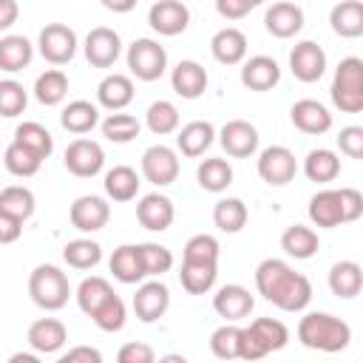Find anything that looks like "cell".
Instances as JSON below:
<instances>
[{
	"label": "cell",
	"mask_w": 363,
	"mask_h": 363,
	"mask_svg": "<svg viewBox=\"0 0 363 363\" xmlns=\"http://www.w3.org/2000/svg\"><path fill=\"white\" fill-rule=\"evenodd\" d=\"M255 289L284 312H303L312 301V284L281 258H264L255 267Z\"/></svg>",
	"instance_id": "obj_1"
},
{
	"label": "cell",
	"mask_w": 363,
	"mask_h": 363,
	"mask_svg": "<svg viewBox=\"0 0 363 363\" xmlns=\"http://www.w3.org/2000/svg\"><path fill=\"white\" fill-rule=\"evenodd\" d=\"M306 213H309V221L315 227L332 230V227L357 221L363 216V196L354 187H340V190L337 187H326V190H318L309 199Z\"/></svg>",
	"instance_id": "obj_2"
},
{
	"label": "cell",
	"mask_w": 363,
	"mask_h": 363,
	"mask_svg": "<svg viewBox=\"0 0 363 363\" xmlns=\"http://www.w3.org/2000/svg\"><path fill=\"white\" fill-rule=\"evenodd\" d=\"M298 340L315 352H343L352 340V326L329 312H306L298 320Z\"/></svg>",
	"instance_id": "obj_3"
},
{
	"label": "cell",
	"mask_w": 363,
	"mask_h": 363,
	"mask_svg": "<svg viewBox=\"0 0 363 363\" xmlns=\"http://www.w3.org/2000/svg\"><path fill=\"white\" fill-rule=\"evenodd\" d=\"M289 343V329L278 318H255L250 326H241L238 360H261L269 352H278Z\"/></svg>",
	"instance_id": "obj_4"
},
{
	"label": "cell",
	"mask_w": 363,
	"mask_h": 363,
	"mask_svg": "<svg viewBox=\"0 0 363 363\" xmlns=\"http://www.w3.org/2000/svg\"><path fill=\"white\" fill-rule=\"evenodd\" d=\"M28 295L31 301L45 309V312H57L68 303L71 298V284H68V275L54 267V264H37L28 275Z\"/></svg>",
	"instance_id": "obj_5"
},
{
	"label": "cell",
	"mask_w": 363,
	"mask_h": 363,
	"mask_svg": "<svg viewBox=\"0 0 363 363\" xmlns=\"http://www.w3.org/2000/svg\"><path fill=\"white\" fill-rule=\"evenodd\" d=\"M332 102L343 113H360L363 111V60L360 57H343L332 77Z\"/></svg>",
	"instance_id": "obj_6"
},
{
	"label": "cell",
	"mask_w": 363,
	"mask_h": 363,
	"mask_svg": "<svg viewBox=\"0 0 363 363\" xmlns=\"http://www.w3.org/2000/svg\"><path fill=\"white\" fill-rule=\"evenodd\" d=\"M128 68L142 82H156L167 71V51L150 37H139L128 45Z\"/></svg>",
	"instance_id": "obj_7"
},
{
	"label": "cell",
	"mask_w": 363,
	"mask_h": 363,
	"mask_svg": "<svg viewBox=\"0 0 363 363\" xmlns=\"http://www.w3.org/2000/svg\"><path fill=\"white\" fill-rule=\"evenodd\" d=\"M37 48H40L45 62L68 65L77 54V31L65 23H48L37 37Z\"/></svg>",
	"instance_id": "obj_8"
},
{
	"label": "cell",
	"mask_w": 363,
	"mask_h": 363,
	"mask_svg": "<svg viewBox=\"0 0 363 363\" xmlns=\"http://www.w3.org/2000/svg\"><path fill=\"white\" fill-rule=\"evenodd\" d=\"M258 176L269 184V187H284L295 179L298 173V162H295V153L284 145H269L258 153Z\"/></svg>",
	"instance_id": "obj_9"
},
{
	"label": "cell",
	"mask_w": 363,
	"mask_h": 363,
	"mask_svg": "<svg viewBox=\"0 0 363 363\" xmlns=\"http://www.w3.org/2000/svg\"><path fill=\"white\" fill-rule=\"evenodd\" d=\"M62 162H65L68 173H74L79 179H91V176H96L105 167V150L94 139H74L65 147Z\"/></svg>",
	"instance_id": "obj_10"
},
{
	"label": "cell",
	"mask_w": 363,
	"mask_h": 363,
	"mask_svg": "<svg viewBox=\"0 0 363 363\" xmlns=\"http://www.w3.org/2000/svg\"><path fill=\"white\" fill-rule=\"evenodd\" d=\"M142 176L156 184V187H167L179 179V156L173 147L167 145H150L142 153Z\"/></svg>",
	"instance_id": "obj_11"
},
{
	"label": "cell",
	"mask_w": 363,
	"mask_h": 363,
	"mask_svg": "<svg viewBox=\"0 0 363 363\" xmlns=\"http://www.w3.org/2000/svg\"><path fill=\"white\" fill-rule=\"evenodd\" d=\"M289 71L301 82H318L326 74V51L312 40L295 43L289 51Z\"/></svg>",
	"instance_id": "obj_12"
},
{
	"label": "cell",
	"mask_w": 363,
	"mask_h": 363,
	"mask_svg": "<svg viewBox=\"0 0 363 363\" xmlns=\"http://www.w3.org/2000/svg\"><path fill=\"white\" fill-rule=\"evenodd\" d=\"M218 145L233 159H247L258 150V130L247 119H230L218 130Z\"/></svg>",
	"instance_id": "obj_13"
},
{
	"label": "cell",
	"mask_w": 363,
	"mask_h": 363,
	"mask_svg": "<svg viewBox=\"0 0 363 363\" xmlns=\"http://www.w3.org/2000/svg\"><path fill=\"white\" fill-rule=\"evenodd\" d=\"M68 218H71V227L79 230V233H96L108 224L111 218V204L102 199V196H79L74 199L71 210H68Z\"/></svg>",
	"instance_id": "obj_14"
},
{
	"label": "cell",
	"mask_w": 363,
	"mask_h": 363,
	"mask_svg": "<svg viewBox=\"0 0 363 363\" xmlns=\"http://www.w3.org/2000/svg\"><path fill=\"white\" fill-rule=\"evenodd\" d=\"M170 306V289L162 281H139L133 295V312L142 323H156Z\"/></svg>",
	"instance_id": "obj_15"
},
{
	"label": "cell",
	"mask_w": 363,
	"mask_h": 363,
	"mask_svg": "<svg viewBox=\"0 0 363 363\" xmlns=\"http://www.w3.org/2000/svg\"><path fill=\"white\" fill-rule=\"evenodd\" d=\"M147 23L162 37H176L190 26V9L182 0H156L147 11Z\"/></svg>",
	"instance_id": "obj_16"
},
{
	"label": "cell",
	"mask_w": 363,
	"mask_h": 363,
	"mask_svg": "<svg viewBox=\"0 0 363 363\" xmlns=\"http://www.w3.org/2000/svg\"><path fill=\"white\" fill-rule=\"evenodd\" d=\"M82 48H85V60L94 68H111L119 60V54H122V40H119V34L113 28L96 26V28L88 31Z\"/></svg>",
	"instance_id": "obj_17"
},
{
	"label": "cell",
	"mask_w": 363,
	"mask_h": 363,
	"mask_svg": "<svg viewBox=\"0 0 363 363\" xmlns=\"http://www.w3.org/2000/svg\"><path fill=\"white\" fill-rule=\"evenodd\" d=\"M213 309L218 312V318H224L230 323H238V320L250 318V312L255 309V298L241 284H224L213 295Z\"/></svg>",
	"instance_id": "obj_18"
},
{
	"label": "cell",
	"mask_w": 363,
	"mask_h": 363,
	"mask_svg": "<svg viewBox=\"0 0 363 363\" xmlns=\"http://www.w3.org/2000/svg\"><path fill=\"white\" fill-rule=\"evenodd\" d=\"M264 26L272 37L278 40H289L295 37L301 28H303V9L298 3H289V0H278L267 9L264 14Z\"/></svg>",
	"instance_id": "obj_19"
},
{
	"label": "cell",
	"mask_w": 363,
	"mask_h": 363,
	"mask_svg": "<svg viewBox=\"0 0 363 363\" xmlns=\"http://www.w3.org/2000/svg\"><path fill=\"white\" fill-rule=\"evenodd\" d=\"M278 82H281V65L272 57L255 54V57L244 60V65H241V85L244 88L264 94V91H272Z\"/></svg>",
	"instance_id": "obj_20"
},
{
	"label": "cell",
	"mask_w": 363,
	"mask_h": 363,
	"mask_svg": "<svg viewBox=\"0 0 363 363\" xmlns=\"http://www.w3.org/2000/svg\"><path fill=\"white\" fill-rule=\"evenodd\" d=\"M26 340L37 354H57L68 340V329L57 318H40L28 326Z\"/></svg>",
	"instance_id": "obj_21"
},
{
	"label": "cell",
	"mask_w": 363,
	"mask_h": 363,
	"mask_svg": "<svg viewBox=\"0 0 363 363\" xmlns=\"http://www.w3.org/2000/svg\"><path fill=\"white\" fill-rule=\"evenodd\" d=\"M136 218H139V224H142L145 230H150V233H164V230L173 224L176 210H173V201H170L167 196H162V193H147V196H142L139 204H136Z\"/></svg>",
	"instance_id": "obj_22"
},
{
	"label": "cell",
	"mask_w": 363,
	"mask_h": 363,
	"mask_svg": "<svg viewBox=\"0 0 363 363\" xmlns=\"http://www.w3.org/2000/svg\"><path fill=\"white\" fill-rule=\"evenodd\" d=\"M289 119L301 133H309V136H320L332 128V113L318 99H298L289 108Z\"/></svg>",
	"instance_id": "obj_23"
},
{
	"label": "cell",
	"mask_w": 363,
	"mask_h": 363,
	"mask_svg": "<svg viewBox=\"0 0 363 363\" xmlns=\"http://www.w3.org/2000/svg\"><path fill=\"white\" fill-rule=\"evenodd\" d=\"M216 142V128L207 119H193L187 125H182L176 130V147L182 156L187 159H199L204 156V150Z\"/></svg>",
	"instance_id": "obj_24"
},
{
	"label": "cell",
	"mask_w": 363,
	"mask_h": 363,
	"mask_svg": "<svg viewBox=\"0 0 363 363\" xmlns=\"http://www.w3.org/2000/svg\"><path fill=\"white\" fill-rule=\"evenodd\" d=\"M207 82H210V77H207L204 65L196 60H182L170 74V85L182 99H199L207 91Z\"/></svg>",
	"instance_id": "obj_25"
},
{
	"label": "cell",
	"mask_w": 363,
	"mask_h": 363,
	"mask_svg": "<svg viewBox=\"0 0 363 363\" xmlns=\"http://www.w3.org/2000/svg\"><path fill=\"white\" fill-rule=\"evenodd\" d=\"M210 51L221 65H238L247 60V34L235 26L218 28L210 40Z\"/></svg>",
	"instance_id": "obj_26"
},
{
	"label": "cell",
	"mask_w": 363,
	"mask_h": 363,
	"mask_svg": "<svg viewBox=\"0 0 363 363\" xmlns=\"http://www.w3.org/2000/svg\"><path fill=\"white\" fill-rule=\"evenodd\" d=\"M96 102L108 111H122L133 102V79L125 74H108L96 85Z\"/></svg>",
	"instance_id": "obj_27"
},
{
	"label": "cell",
	"mask_w": 363,
	"mask_h": 363,
	"mask_svg": "<svg viewBox=\"0 0 363 363\" xmlns=\"http://www.w3.org/2000/svg\"><path fill=\"white\" fill-rule=\"evenodd\" d=\"M111 275L119 284H139L145 281V267H142V255H139V244H122L113 250L111 255Z\"/></svg>",
	"instance_id": "obj_28"
},
{
	"label": "cell",
	"mask_w": 363,
	"mask_h": 363,
	"mask_svg": "<svg viewBox=\"0 0 363 363\" xmlns=\"http://www.w3.org/2000/svg\"><path fill=\"white\" fill-rule=\"evenodd\" d=\"M329 23H332V31L337 37H346V40L360 37L363 34V3L360 0H340L337 6H332Z\"/></svg>",
	"instance_id": "obj_29"
},
{
	"label": "cell",
	"mask_w": 363,
	"mask_h": 363,
	"mask_svg": "<svg viewBox=\"0 0 363 363\" xmlns=\"http://www.w3.org/2000/svg\"><path fill=\"white\" fill-rule=\"evenodd\" d=\"M320 247V238L312 227H303V224H289L284 233H281V250L295 258V261H306L318 252Z\"/></svg>",
	"instance_id": "obj_30"
},
{
	"label": "cell",
	"mask_w": 363,
	"mask_h": 363,
	"mask_svg": "<svg viewBox=\"0 0 363 363\" xmlns=\"http://www.w3.org/2000/svg\"><path fill=\"white\" fill-rule=\"evenodd\" d=\"M329 289L332 295L349 301V298H357L360 289H363V269L357 261H337L332 264L329 269Z\"/></svg>",
	"instance_id": "obj_31"
},
{
	"label": "cell",
	"mask_w": 363,
	"mask_h": 363,
	"mask_svg": "<svg viewBox=\"0 0 363 363\" xmlns=\"http://www.w3.org/2000/svg\"><path fill=\"white\" fill-rule=\"evenodd\" d=\"M60 125H62L68 133H77V136L91 133V130L99 125V108H96L94 102H88V99H74V102H68V105L62 108Z\"/></svg>",
	"instance_id": "obj_32"
},
{
	"label": "cell",
	"mask_w": 363,
	"mask_h": 363,
	"mask_svg": "<svg viewBox=\"0 0 363 363\" xmlns=\"http://www.w3.org/2000/svg\"><path fill=\"white\" fill-rule=\"evenodd\" d=\"M139 184H142L139 182V173L133 167H128V164H113L105 173V182H102L105 196L111 201H130V199H136Z\"/></svg>",
	"instance_id": "obj_33"
},
{
	"label": "cell",
	"mask_w": 363,
	"mask_h": 363,
	"mask_svg": "<svg viewBox=\"0 0 363 363\" xmlns=\"http://www.w3.org/2000/svg\"><path fill=\"white\" fill-rule=\"evenodd\" d=\"M34 60V45L23 34H6L0 37V68L9 74H17L28 68Z\"/></svg>",
	"instance_id": "obj_34"
},
{
	"label": "cell",
	"mask_w": 363,
	"mask_h": 363,
	"mask_svg": "<svg viewBox=\"0 0 363 363\" xmlns=\"http://www.w3.org/2000/svg\"><path fill=\"white\" fill-rule=\"evenodd\" d=\"M303 173H306V179L315 182V184L335 182L337 173H340V159H337V153L329 150V147H315V150H309L306 159H303Z\"/></svg>",
	"instance_id": "obj_35"
},
{
	"label": "cell",
	"mask_w": 363,
	"mask_h": 363,
	"mask_svg": "<svg viewBox=\"0 0 363 363\" xmlns=\"http://www.w3.org/2000/svg\"><path fill=\"white\" fill-rule=\"evenodd\" d=\"M196 179H199V187L207 190V193H221L233 184V164L227 159H218V156H210L204 159L199 167H196Z\"/></svg>",
	"instance_id": "obj_36"
},
{
	"label": "cell",
	"mask_w": 363,
	"mask_h": 363,
	"mask_svg": "<svg viewBox=\"0 0 363 363\" xmlns=\"http://www.w3.org/2000/svg\"><path fill=\"white\" fill-rule=\"evenodd\" d=\"M218 278V264H196V261H182L179 269V281L184 286V292L190 295H204L216 286Z\"/></svg>",
	"instance_id": "obj_37"
},
{
	"label": "cell",
	"mask_w": 363,
	"mask_h": 363,
	"mask_svg": "<svg viewBox=\"0 0 363 363\" xmlns=\"http://www.w3.org/2000/svg\"><path fill=\"white\" fill-rule=\"evenodd\" d=\"M247 218H250V210L241 199H218L216 207H213V224L221 230V233H241L247 227Z\"/></svg>",
	"instance_id": "obj_38"
},
{
	"label": "cell",
	"mask_w": 363,
	"mask_h": 363,
	"mask_svg": "<svg viewBox=\"0 0 363 363\" xmlns=\"http://www.w3.org/2000/svg\"><path fill=\"white\" fill-rule=\"evenodd\" d=\"M43 162H45L43 156H37L31 147H26V145H20V142H14V139H11V145L3 150V164H6V170H9L11 176H20V179L34 176Z\"/></svg>",
	"instance_id": "obj_39"
},
{
	"label": "cell",
	"mask_w": 363,
	"mask_h": 363,
	"mask_svg": "<svg viewBox=\"0 0 363 363\" xmlns=\"http://www.w3.org/2000/svg\"><path fill=\"white\" fill-rule=\"evenodd\" d=\"M34 96L43 105H60L68 96V77L60 68H48L34 79Z\"/></svg>",
	"instance_id": "obj_40"
},
{
	"label": "cell",
	"mask_w": 363,
	"mask_h": 363,
	"mask_svg": "<svg viewBox=\"0 0 363 363\" xmlns=\"http://www.w3.org/2000/svg\"><path fill=\"white\" fill-rule=\"evenodd\" d=\"M0 210L11 213V216L20 218V221H28V218L34 216V210H37V199H34V193H31L28 187H23V184H9V187L0 190Z\"/></svg>",
	"instance_id": "obj_41"
},
{
	"label": "cell",
	"mask_w": 363,
	"mask_h": 363,
	"mask_svg": "<svg viewBox=\"0 0 363 363\" xmlns=\"http://www.w3.org/2000/svg\"><path fill=\"white\" fill-rule=\"evenodd\" d=\"M88 318H91L102 332H119V329L128 323V309H125V301H122L116 292H111Z\"/></svg>",
	"instance_id": "obj_42"
},
{
	"label": "cell",
	"mask_w": 363,
	"mask_h": 363,
	"mask_svg": "<svg viewBox=\"0 0 363 363\" xmlns=\"http://www.w3.org/2000/svg\"><path fill=\"white\" fill-rule=\"evenodd\" d=\"M145 122H147L150 133H156V136L176 133L179 130V108L170 99H156L145 111Z\"/></svg>",
	"instance_id": "obj_43"
},
{
	"label": "cell",
	"mask_w": 363,
	"mask_h": 363,
	"mask_svg": "<svg viewBox=\"0 0 363 363\" xmlns=\"http://www.w3.org/2000/svg\"><path fill=\"white\" fill-rule=\"evenodd\" d=\"M62 258L74 269H94L102 261V247L91 238H74L62 247Z\"/></svg>",
	"instance_id": "obj_44"
},
{
	"label": "cell",
	"mask_w": 363,
	"mask_h": 363,
	"mask_svg": "<svg viewBox=\"0 0 363 363\" xmlns=\"http://www.w3.org/2000/svg\"><path fill=\"white\" fill-rule=\"evenodd\" d=\"M14 142L31 147V150H34L37 156H43V159H48L51 150H54V136H51L48 128L40 125V122H20V125L14 128Z\"/></svg>",
	"instance_id": "obj_45"
},
{
	"label": "cell",
	"mask_w": 363,
	"mask_h": 363,
	"mask_svg": "<svg viewBox=\"0 0 363 363\" xmlns=\"http://www.w3.org/2000/svg\"><path fill=\"white\" fill-rule=\"evenodd\" d=\"M139 119L136 116H130V113H119V111H113V113H108L105 119H102V136L108 139V142H116V145H125V142H133L136 136H139Z\"/></svg>",
	"instance_id": "obj_46"
},
{
	"label": "cell",
	"mask_w": 363,
	"mask_h": 363,
	"mask_svg": "<svg viewBox=\"0 0 363 363\" xmlns=\"http://www.w3.org/2000/svg\"><path fill=\"white\" fill-rule=\"evenodd\" d=\"M218 238L210 235V233H196L187 238L184 244V252H182V261H196V264H218Z\"/></svg>",
	"instance_id": "obj_47"
},
{
	"label": "cell",
	"mask_w": 363,
	"mask_h": 363,
	"mask_svg": "<svg viewBox=\"0 0 363 363\" xmlns=\"http://www.w3.org/2000/svg\"><path fill=\"white\" fill-rule=\"evenodd\" d=\"M111 292H113V286L108 284V278H102V275H88V278H82V284L77 286V303H79V309H82L85 315H91Z\"/></svg>",
	"instance_id": "obj_48"
},
{
	"label": "cell",
	"mask_w": 363,
	"mask_h": 363,
	"mask_svg": "<svg viewBox=\"0 0 363 363\" xmlns=\"http://www.w3.org/2000/svg\"><path fill=\"white\" fill-rule=\"evenodd\" d=\"M238 340H241V326L227 320L210 335V352L218 360H238Z\"/></svg>",
	"instance_id": "obj_49"
},
{
	"label": "cell",
	"mask_w": 363,
	"mask_h": 363,
	"mask_svg": "<svg viewBox=\"0 0 363 363\" xmlns=\"http://www.w3.org/2000/svg\"><path fill=\"white\" fill-rule=\"evenodd\" d=\"M139 255H142V267H145L147 278H156V275H162L173 267V252L164 244L145 241V244H139Z\"/></svg>",
	"instance_id": "obj_50"
},
{
	"label": "cell",
	"mask_w": 363,
	"mask_h": 363,
	"mask_svg": "<svg viewBox=\"0 0 363 363\" xmlns=\"http://www.w3.org/2000/svg\"><path fill=\"white\" fill-rule=\"evenodd\" d=\"M28 105V94L17 79H0V116H20Z\"/></svg>",
	"instance_id": "obj_51"
},
{
	"label": "cell",
	"mask_w": 363,
	"mask_h": 363,
	"mask_svg": "<svg viewBox=\"0 0 363 363\" xmlns=\"http://www.w3.org/2000/svg\"><path fill=\"white\" fill-rule=\"evenodd\" d=\"M337 147L340 153H346L349 159H360L363 156V128L360 125H349L337 133Z\"/></svg>",
	"instance_id": "obj_52"
},
{
	"label": "cell",
	"mask_w": 363,
	"mask_h": 363,
	"mask_svg": "<svg viewBox=\"0 0 363 363\" xmlns=\"http://www.w3.org/2000/svg\"><path fill=\"white\" fill-rule=\"evenodd\" d=\"M116 360H119V363H153V360H156V352H153L147 343L130 340V343H125V346L116 352Z\"/></svg>",
	"instance_id": "obj_53"
},
{
	"label": "cell",
	"mask_w": 363,
	"mask_h": 363,
	"mask_svg": "<svg viewBox=\"0 0 363 363\" xmlns=\"http://www.w3.org/2000/svg\"><path fill=\"white\" fill-rule=\"evenodd\" d=\"M252 0H216V11L224 17V20H241L252 11Z\"/></svg>",
	"instance_id": "obj_54"
},
{
	"label": "cell",
	"mask_w": 363,
	"mask_h": 363,
	"mask_svg": "<svg viewBox=\"0 0 363 363\" xmlns=\"http://www.w3.org/2000/svg\"><path fill=\"white\" fill-rule=\"evenodd\" d=\"M20 235H23V221L0 210V244H14Z\"/></svg>",
	"instance_id": "obj_55"
},
{
	"label": "cell",
	"mask_w": 363,
	"mask_h": 363,
	"mask_svg": "<svg viewBox=\"0 0 363 363\" xmlns=\"http://www.w3.org/2000/svg\"><path fill=\"white\" fill-rule=\"evenodd\" d=\"M60 363H102V352L94 346H74L60 357Z\"/></svg>",
	"instance_id": "obj_56"
},
{
	"label": "cell",
	"mask_w": 363,
	"mask_h": 363,
	"mask_svg": "<svg viewBox=\"0 0 363 363\" xmlns=\"http://www.w3.org/2000/svg\"><path fill=\"white\" fill-rule=\"evenodd\" d=\"M20 17L17 0H0V31H9Z\"/></svg>",
	"instance_id": "obj_57"
},
{
	"label": "cell",
	"mask_w": 363,
	"mask_h": 363,
	"mask_svg": "<svg viewBox=\"0 0 363 363\" xmlns=\"http://www.w3.org/2000/svg\"><path fill=\"white\" fill-rule=\"evenodd\" d=\"M108 11H113V14H128V11H133L136 9V3L139 0H99Z\"/></svg>",
	"instance_id": "obj_58"
},
{
	"label": "cell",
	"mask_w": 363,
	"mask_h": 363,
	"mask_svg": "<svg viewBox=\"0 0 363 363\" xmlns=\"http://www.w3.org/2000/svg\"><path fill=\"white\" fill-rule=\"evenodd\" d=\"M9 360H11V363H37V352H34V354H28V352H17V354H11Z\"/></svg>",
	"instance_id": "obj_59"
},
{
	"label": "cell",
	"mask_w": 363,
	"mask_h": 363,
	"mask_svg": "<svg viewBox=\"0 0 363 363\" xmlns=\"http://www.w3.org/2000/svg\"><path fill=\"white\" fill-rule=\"evenodd\" d=\"M261 3H264V0H252V6H261Z\"/></svg>",
	"instance_id": "obj_60"
}]
</instances>
